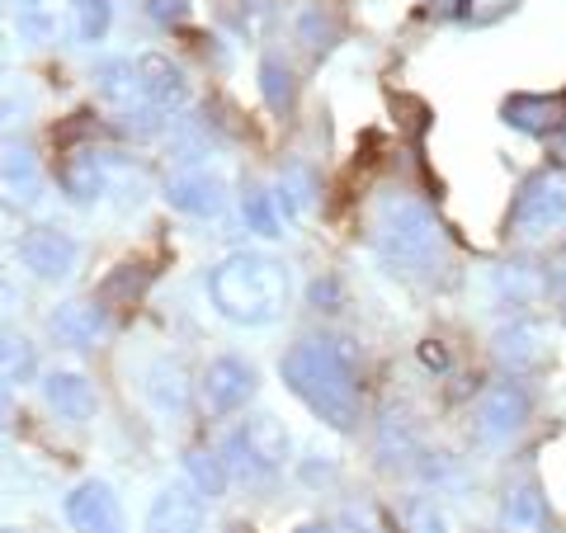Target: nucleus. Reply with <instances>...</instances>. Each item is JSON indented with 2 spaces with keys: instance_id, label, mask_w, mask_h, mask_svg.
<instances>
[{
  "instance_id": "1",
  "label": "nucleus",
  "mask_w": 566,
  "mask_h": 533,
  "mask_svg": "<svg viewBox=\"0 0 566 533\" xmlns=\"http://www.w3.org/2000/svg\"><path fill=\"white\" fill-rule=\"evenodd\" d=\"M279 373L289 383V393L316 420H326L331 430H354V420H359V387H354V364L340 345H331V341L293 345L283 354Z\"/></svg>"
},
{
  "instance_id": "2",
  "label": "nucleus",
  "mask_w": 566,
  "mask_h": 533,
  "mask_svg": "<svg viewBox=\"0 0 566 533\" xmlns=\"http://www.w3.org/2000/svg\"><path fill=\"white\" fill-rule=\"evenodd\" d=\"M208 297L232 326H270L289 307V270L274 255L237 251L208 274Z\"/></svg>"
},
{
  "instance_id": "3",
  "label": "nucleus",
  "mask_w": 566,
  "mask_h": 533,
  "mask_svg": "<svg viewBox=\"0 0 566 533\" xmlns=\"http://www.w3.org/2000/svg\"><path fill=\"white\" fill-rule=\"evenodd\" d=\"M378 251L401 274H430L444 264L449 237H444V227L434 222L430 208L397 199V203H387L378 218Z\"/></svg>"
},
{
  "instance_id": "4",
  "label": "nucleus",
  "mask_w": 566,
  "mask_h": 533,
  "mask_svg": "<svg viewBox=\"0 0 566 533\" xmlns=\"http://www.w3.org/2000/svg\"><path fill=\"white\" fill-rule=\"evenodd\" d=\"M289 449H293L289 430H283L274 416H255V420H245L232 439H227L222 463H227V472L264 482V477H274L283 463H289Z\"/></svg>"
},
{
  "instance_id": "5",
  "label": "nucleus",
  "mask_w": 566,
  "mask_h": 533,
  "mask_svg": "<svg viewBox=\"0 0 566 533\" xmlns=\"http://www.w3.org/2000/svg\"><path fill=\"white\" fill-rule=\"evenodd\" d=\"M562 227H566V170L547 166L524 180L515 208H510V232L538 241L547 232H562Z\"/></svg>"
},
{
  "instance_id": "6",
  "label": "nucleus",
  "mask_w": 566,
  "mask_h": 533,
  "mask_svg": "<svg viewBox=\"0 0 566 533\" xmlns=\"http://www.w3.org/2000/svg\"><path fill=\"white\" fill-rule=\"evenodd\" d=\"M123 185L137 189V175L118 161L114 151H95V147H76L62 156V189L71 203H99L118 194Z\"/></svg>"
},
{
  "instance_id": "7",
  "label": "nucleus",
  "mask_w": 566,
  "mask_h": 533,
  "mask_svg": "<svg viewBox=\"0 0 566 533\" xmlns=\"http://www.w3.org/2000/svg\"><path fill=\"white\" fill-rule=\"evenodd\" d=\"M137 95H142V114H133V118H142V123H156V118L180 114L185 100H189L185 66L170 62L166 52H147V58H137Z\"/></svg>"
},
{
  "instance_id": "8",
  "label": "nucleus",
  "mask_w": 566,
  "mask_h": 533,
  "mask_svg": "<svg viewBox=\"0 0 566 533\" xmlns=\"http://www.w3.org/2000/svg\"><path fill=\"white\" fill-rule=\"evenodd\" d=\"M14 255H20V264L43 279V283H66L71 274H76V260H81V245L71 241L66 232H57V227H29V232L14 241Z\"/></svg>"
},
{
  "instance_id": "9",
  "label": "nucleus",
  "mask_w": 566,
  "mask_h": 533,
  "mask_svg": "<svg viewBox=\"0 0 566 533\" xmlns=\"http://www.w3.org/2000/svg\"><path fill=\"white\" fill-rule=\"evenodd\" d=\"M495 359H501L510 373H538L547 359H553V341H547V326L534 322V316H515L495 331Z\"/></svg>"
},
{
  "instance_id": "10",
  "label": "nucleus",
  "mask_w": 566,
  "mask_h": 533,
  "mask_svg": "<svg viewBox=\"0 0 566 533\" xmlns=\"http://www.w3.org/2000/svg\"><path fill=\"white\" fill-rule=\"evenodd\" d=\"M251 397H255V368L237 359V354H222V359L203 368V401L212 416H232Z\"/></svg>"
},
{
  "instance_id": "11",
  "label": "nucleus",
  "mask_w": 566,
  "mask_h": 533,
  "mask_svg": "<svg viewBox=\"0 0 566 533\" xmlns=\"http://www.w3.org/2000/svg\"><path fill=\"white\" fill-rule=\"evenodd\" d=\"M524 425H528V393L520 383H495L482 397V406H476V435L486 443L515 439Z\"/></svg>"
},
{
  "instance_id": "12",
  "label": "nucleus",
  "mask_w": 566,
  "mask_h": 533,
  "mask_svg": "<svg viewBox=\"0 0 566 533\" xmlns=\"http://www.w3.org/2000/svg\"><path fill=\"white\" fill-rule=\"evenodd\" d=\"M166 199L170 208L189 212V218H218L227 208V180L212 175L208 166H185L166 180Z\"/></svg>"
},
{
  "instance_id": "13",
  "label": "nucleus",
  "mask_w": 566,
  "mask_h": 533,
  "mask_svg": "<svg viewBox=\"0 0 566 533\" xmlns=\"http://www.w3.org/2000/svg\"><path fill=\"white\" fill-rule=\"evenodd\" d=\"M14 29L33 48H52L76 29V0H14Z\"/></svg>"
},
{
  "instance_id": "14",
  "label": "nucleus",
  "mask_w": 566,
  "mask_h": 533,
  "mask_svg": "<svg viewBox=\"0 0 566 533\" xmlns=\"http://www.w3.org/2000/svg\"><path fill=\"white\" fill-rule=\"evenodd\" d=\"M66 520L76 533H123V505L104 482H81L66 495Z\"/></svg>"
},
{
  "instance_id": "15",
  "label": "nucleus",
  "mask_w": 566,
  "mask_h": 533,
  "mask_svg": "<svg viewBox=\"0 0 566 533\" xmlns=\"http://www.w3.org/2000/svg\"><path fill=\"white\" fill-rule=\"evenodd\" d=\"M43 203V170L24 147L0 151V208L33 212Z\"/></svg>"
},
{
  "instance_id": "16",
  "label": "nucleus",
  "mask_w": 566,
  "mask_h": 533,
  "mask_svg": "<svg viewBox=\"0 0 566 533\" xmlns=\"http://www.w3.org/2000/svg\"><path fill=\"white\" fill-rule=\"evenodd\" d=\"M43 401H48V411L57 416V420H71V425H85L95 416V387L85 373L76 368H52L48 378H43Z\"/></svg>"
},
{
  "instance_id": "17",
  "label": "nucleus",
  "mask_w": 566,
  "mask_h": 533,
  "mask_svg": "<svg viewBox=\"0 0 566 533\" xmlns=\"http://www.w3.org/2000/svg\"><path fill=\"white\" fill-rule=\"evenodd\" d=\"M147 533H203V501L189 487H166L147 510Z\"/></svg>"
},
{
  "instance_id": "18",
  "label": "nucleus",
  "mask_w": 566,
  "mask_h": 533,
  "mask_svg": "<svg viewBox=\"0 0 566 533\" xmlns=\"http://www.w3.org/2000/svg\"><path fill=\"white\" fill-rule=\"evenodd\" d=\"M501 114L510 128H520V133H553L562 128V118H566V95H510L501 104Z\"/></svg>"
},
{
  "instance_id": "19",
  "label": "nucleus",
  "mask_w": 566,
  "mask_h": 533,
  "mask_svg": "<svg viewBox=\"0 0 566 533\" xmlns=\"http://www.w3.org/2000/svg\"><path fill=\"white\" fill-rule=\"evenodd\" d=\"M48 331L71 349H91L104 335V312L91 307V302H62V307L48 316Z\"/></svg>"
},
{
  "instance_id": "20",
  "label": "nucleus",
  "mask_w": 566,
  "mask_h": 533,
  "mask_svg": "<svg viewBox=\"0 0 566 533\" xmlns=\"http://www.w3.org/2000/svg\"><path fill=\"white\" fill-rule=\"evenodd\" d=\"M95 91L114 104V109L123 114H142V95H137V62L128 58H109V62H99L95 66Z\"/></svg>"
},
{
  "instance_id": "21",
  "label": "nucleus",
  "mask_w": 566,
  "mask_h": 533,
  "mask_svg": "<svg viewBox=\"0 0 566 533\" xmlns=\"http://www.w3.org/2000/svg\"><path fill=\"white\" fill-rule=\"evenodd\" d=\"M501 524H505V533H543L547 529V501L534 487L510 491L505 505H501Z\"/></svg>"
},
{
  "instance_id": "22",
  "label": "nucleus",
  "mask_w": 566,
  "mask_h": 533,
  "mask_svg": "<svg viewBox=\"0 0 566 533\" xmlns=\"http://www.w3.org/2000/svg\"><path fill=\"white\" fill-rule=\"evenodd\" d=\"M147 397L156 411H185V401H189V383H185V373L180 364H151L147 373Z\"/></svg>"
},
{
  "instance_id": "23",
  "label": "nucleus",
  "mask_w": 566,
  "mask_h": 533,
  "mask_svg": "<svg viewBox=\"0 0 566 533\" xmlns=\"http://www.w3.org/2000/svg\"><path fill=\"white\" fill-rule=\"evenodd\" d=\"M33 373H39V349L24 335H0V387L29 383Z\"/></svg>"
},
{
  "instance_id": "24",
  "label": "nucleus",
  "mask_w": 566,
  "mask_h": 533,
  "mask_svg": "<svg viewBox=\"0 0 566 533\" xmlns=\"http://www.w3.org/2000/svg\"><path fill=\"white\" fill-rule=\"evenodd\" d=\"M185 477H189V491L208 495V501H218V495L227 491V463L222 458H212V453H203V449L185 453Z\"/></svg>"
},
{
  "instance_id": "25",
  "label": "nucleus",
  "mask_w": 566,
  "mask_h": 533,
  "mask_svg": "<svg viewBox=\"0 0 566 533\" xmlns=\"http://www.w3.org/2000/svg\"><path fill=\"white\" fill-rule=\"evenodd\" d=\"M495 293H501L510 307H528L543 293V274L528 270V264H501L495 270Z\"/></svg>"
},
{
  "instance_id": "26",
  "label": "nucleus",
  "mask_w": 566,
  "mask_h": 533,
  "mask_svg": "<svg viewBox=\"0 0 566 533\" xmlns=\"http://www.w3.org/2000/svg\"><path fill=\"white\" fill-rule=\"evenodd\" d=\"M241 212H245V222H251L260 237H283V227H289V218H283V208H279V199H274V194H264V189H251V194H245Z\"/></svg>"
},
{
  "instance_id": "27",
  "label": "nucleus",
  "mask_w": 566,
  "mask_h": 533,
  "mask_svg": "<svg viewBox=\"0 0 566 533\" xmlns=\"http://www.w3.org/2000/svg\"><path fill=\"white\" fill-rule=\"evenodd\" d=\"M260 91H264V104H270L274 114H289L293 109V71L283 66L279 58H264V66H260Z\"/></svg>"
},
{
  "instance_id": "28",
  "label": "nucleus",
  "mask_w": 566,
  "mask_h": 533,
  "mask_svg": "<svg viewBox=\"0 0 566 533\" xmlns=\"http://www.w3.org/2000/svg\"><path fill=\"white\" fill-rule=\"evenodd\" d=\"M114 24V0H76V39L99 43Z\"/></svg>"
},
{
  "instance_id": "29",
  "label": "nucleus",
  "mask_w": 566,
  "mask_h": 533,
  "mask_svg": "<svg viewBox=\"0 0 566 533\" xmlns=\"http://www.w3.org/2000/svg\"><path fill=\"white\" fill-rule=\"evenodd\" d=\"M147 279H151V270H142V264H118V270L104 279V302H133V297H142V289H147Z\"/></svg>"
},
{
  "instance_id": "30",
  "label": "nucleus",
  "mask_w": 566,
  "mask_h": 533,
  "mask_svg": "<svg viewBox=\"0 0 566 533\" xmlns=\"http://www.w3.org/2000/svg\"><path fill=\"white\" fill-rule=\"evenodd\" d=\"M406 529L411 533H449V514L439 510L430 495H416V501H406Z\"/></svg>"
},
{
  "instance_id": "31",
  "label": "nucleus",
  "mask_w": 566,
  "mask_h": 533,
  "mask_svg": "<svg viewBox=\"0 0 566 533\" xmlns=\"http://www.w3.org/2000/svg\"><path fill=\"white\" fill-rule=\"evenodd\" d=\"M297 33H303V43L307 48H316V52H322V48H331L335 43V20H326V14H303V24H297Z\"/></svg>"
},
{
  "instance_id": "32",
  "label": "nucleus",
  "mask_w": 566,
  "mask_h": 533,
  "mask_svg": "<svg viewBox=\"0 0 566 533\" xmlns=\"http://www.w3.org/2000/svg\"><path fill=\"white\" fill-rule=\"evenodd\" d=\"M147 10H151V20L166 24V29L189 20V0H147Z\"/></svg>"
},
{
  "instance_id": "33",
  "label": "nucleus",
  "mask_w": 566,
  "mask_h": 533,
  "mask_svg": "<svg viewBox=\"0 0 566 533\" xmlns=\"http://www.w3.org/2000/svg\"><path fill=\"white\" fill-rule=\"evenodd\" d=\"M24 114H29V100L24 95H0V137L20 128Z\"/></svg>"
},
{
  "instance_id": "34",
  "label": "nucleus",
  "mask_w": 566,
  "mask_h": 533,
  "mask_svg": "<svg viewBox=\"0 0 566 533\" xmlns=\"http://www.w3.org/2000/svg\"><path fill=\"white\" fill-rule=\"evenodd\" d=\"M420 364L434 368V373H444V368H449V349L439 345V341H424V345H420Z\"/></svg>"
},
{
  "instance_id": "35",
  "label": "nucleus",
  "mask_w": 566,
  "mask_h": 533,
  "mask_svg": "<svg viewBox=\"0 0 566 533\" xmlns=\"http://www.w3.org/2000/svg\"><path fill=\"white\" fill-rule=\"evenodd\" d=\"M14 312H20V289H14L10 279H0V326H6Z\"/></svg>"
},
{
  "instance_id": "36",
  "label": "nucleus",
  "mask_w": 566,
  "mask_h": 533,
  "mask_svg": "<svg viewBox=\"0 0 566 533\" xmlns=\"http://www.w3.org/2000/svg\"><path fill=\"white\" fill-rule=\"evenodd\" d=\"M10 66V43H6V33H0V71Z\"/></svg>"
},
{
  "instance_id": "37",
  "label": "nucleus",
  "mask_w": 566,
  "mask_h": 533,
  "mask_svg": "<svg viewBox=\"0 0 566 533\" xmlns=\"http://www.w3.org/2000/svg\"><path fill=\"white\" fill-rule=\"evenodd\" d=\"M303 533H335V529H326V524H307Z\"/></svg>"
},
{
  "instance_id": "38",
  "label": "nucleus",
  "mask_w": 566,
  "mask_h": 533,
  "mask_svg": "<svg viewBox=\"0 0 566 533\" xmlns=\"http://www.w3.org/2000/svg\"><path fill=\"white\" fill-rule=\"evenodd\" d=\"M0 416H6V387H0Z\"/></svg>"
},
{
  "instance_id": "39",
  "label": "nucleus",
  "mask_w": 566,
  "mask_h": 533,
  "mask_svg": "<svg viewBox=\"0 0 566 533\" xmlns=\"http://www.w3.org/2000/svg\"><path fill=\"white\" fill-rule=\"evenodd\" d=\"M439 6H463V0H439Z\"/></svg>"
},
{
  "instance_id": "40",
  "label": "nucleus",
  "mask_w": 566,
  "mask_h": 533,
  "mask_svg": "<svg viewBox=\"0 0 566 533\" xmlns=\"http://www.w3.org/2000/svg\"><path fill=\"white\" fill-rule=\"evenodd\" d=\"M0 533H14V529H0Z\"/></svg>"
},
{
  "instance_id": "41",
  "label": "nucleus",
  "mask_w": 566,
  "mask_h": 533,
  "mask_svg": "<svg viewBox=\"0 0 566 533\" xmlns=\"http://www.w3.org/2000/svg\"><path fill=\"white\" fill-rule=\"evenodd\" d=\"M0 6H10V0H0Z\"/></svg>"
}]
</instances>
